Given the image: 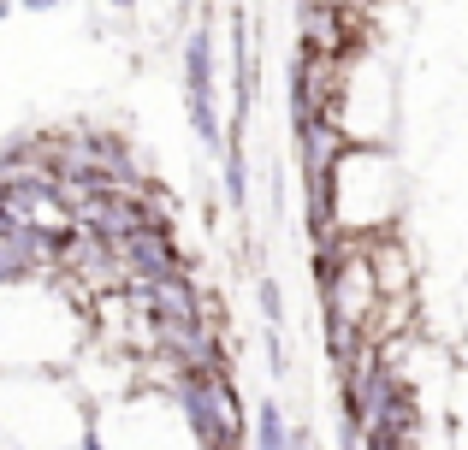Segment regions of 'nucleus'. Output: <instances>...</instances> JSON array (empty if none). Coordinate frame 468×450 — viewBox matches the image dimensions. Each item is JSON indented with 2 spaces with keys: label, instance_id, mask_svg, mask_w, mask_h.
Returning a JSON list of instances; mask_svg holds the SVG:
<instances>
[{
  "label": "nucleus",
  "instance_id": "3",
  "mask_svg": "<svg viewBox=\"0 0 468 450\" xmlns=\"http://www.w3.org/2000/svg\"><path fill=\"white\" fill-rule=\"evenodd\" d=\"M95 445L101 450H202L196 445V421L184 415V403L154 392L113 397L95 421Z\"/></svg>",
  "mask_w": 468,
  "mask_h": 450
},
{
  "label": "nucleus",
  "instance_id": "2",
  "mask_svg": "<svg viewBox=\"0 0 468 450\" xmlns=\"http://www.w3.org/2000/svg\"><path fill=\"white\" fill-rule=\"evenodd\" d=\"M403 214V178L386 149H338L320 166L326 237H386Z\"/></svg>",
  "mask_w": 468,
  "mask_h": 450
},
{
  "label": "nucleus",
  "instance_id": "1",
  "mask_svg": "<svg viewBox=\"0 0 468 450\" xmlns=\"http://www.w3.org/2000/svg\"><path fill=\"white\" fill-rule=\"evenodd\" d=\"M90 344L66 297L42 278H0V373H54Z\"/></svg>",
  "mask_w": 468,
  "mask_h": 450
},
{
  "label": "nucleus",
  "instance_id": "4",
  "mask_svg": "<svg viewBox=\"0 0 468 450\" xmlns=\"http://www.w3.org/2000/svg\"><path fill=\"white\" fill-rule=\"evenodd\" d=\"M0 450H6V445H0Z\"/></svg>",
  "mask_w": 468,
  "mask_h": 450
}]
</instances>
